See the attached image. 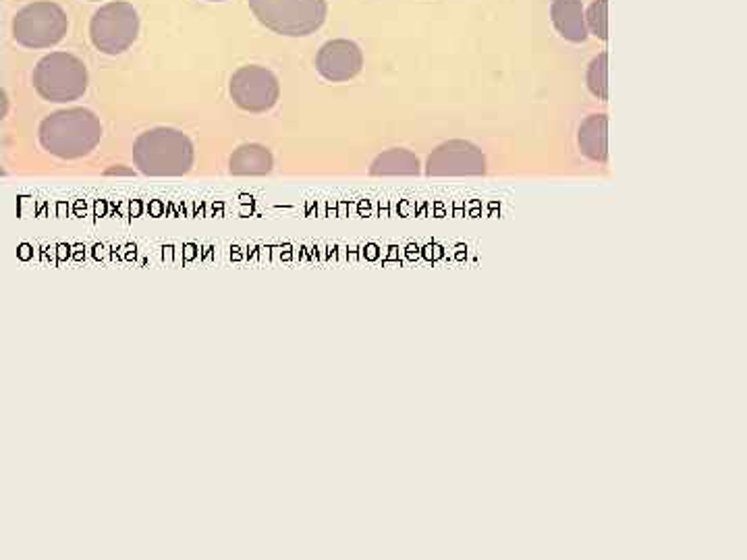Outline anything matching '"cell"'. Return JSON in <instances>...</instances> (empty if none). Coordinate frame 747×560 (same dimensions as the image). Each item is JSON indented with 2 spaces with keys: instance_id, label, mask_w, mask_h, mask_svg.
<instances>
[{
  "instance_id": "17",
  "label": "cell",
  "mask_w": 747,
  "mask_h": 560,
  "mask_svg": "<svg viewBox=\"0 0 747 560\" xmlns=\"http://www.w3.org/2000/svg\"><path fill=\"white\" fill-rule=\"evenodd\" d=\"M90 3H98V0H90Z\"/></svg>"
},
{
  "instance_id": "16",
  "label": "cell",
  "mask_w": 747,
  "mask_h": 560,
  "mask_svg": "<svg viewBox=\"0 0 747 560\" xmlns=\"http://www.w3.org/2000/svg\"><path fill=\"white\" fill-rule=\"evenodd\" d=\"M210 3H225V0H210Z\"/></svg>"
},
{
  "instance_id": "1",
  "label": "cell",
  "mask_w": 747,
  "mask_h": 560,
  "mask_svg": "<svg viewBox=\"0 0 747 560\" xmlns=\"http://www.w3.org/2000/svg\"><path fill=\"white\" fill-rule=\"evenodd\" d=\"M102 125L92 110L69 108L46 117L40 125V144L46 152L63 160L83 158L96 150Z\"/></svg>"
},
{
  "instance_id": "2",
  "label": "cell",
  "mask_w": 747,
  "mask_h": 560,
  "mask_svg": "<svg viewBox=\"0 0 747 560\" xmlns=\"http://www.w3.org/2000/svg\"><path fill=\"white\" fill-rule=\"evenodd\" d=\"M193 158L189 137L169 127L146 131L133 144V162L148 177H183L191 171Z\"/></svg>"
},
{
  "instance_id": "5",
  "label": "cell",
  "mask_w": 747,
  "mask_h": 560,
  "mask_svg": "<svg viewBox=\"0 0 747 560\" xmlns=\"http://www.w3.org/2000/svg\"><path fill=\"white\" fill-rule=\"evenodd\" d=\"M13 40L30 50L57 46L69 32V19L61 5L52 0H36L13 17Z\"/></svg>"
},
{
  "instance_id": "7",
  "label": "cell",
  "mask_w": 747,
  "mask_h": 560,
  "mask_svg": "<svg viewBox=\"0 0 747 560\" xmlns=\"http://www.w3.org/2000/svg\"><path fill=\"white\" fill-rule=\"evenodd\" d=\"M231 100L245 112L262 115L268 112L281 96L279 79L266 67L249 65L241 67L233 77L229 86Z\"/></svg>"
},
{
  "instance_id": "8",
  "label": "cell",
  "mask_w": 747,
  "mask_h": 560,
  "mask_svg": "<svg viewBox=\"0 0 747 560\" xmlns=\"http://www.w3.org/2000/svg\"><path fill=\"white\" fill-rule=\"evenodd\" d=\"M428 177H482L486 175V156L474 144L463 139L438 146L426 162Z\"/></svg>"
},
{
  "instance_id": "15",
  "label": "cell",
  "mask_w": 747,
  "mask_h": 560,
  "mask_svg": "<svg viewBox=\"0 0 747 560\" xmlns=\"http://www.w3.org/2000/svg\"><path fill=\"white\" fill-rule=\"evenodd\" d=\"M588 32L600 42L608 40V0H594L586 11Z\"/></svg>"
},
{
  "instance_id": "14",
  "label": "cell",
  "mask_w": 747,
  "mask_h": 560,
  "mask_svg": "<svg viewBox=\"0 0 747 560\" xmlns=\"http://www.w3.org/2000/svg\"><path fill=\"white\" fill-rule=\"evenodd\" d=\"M588 90L602 102L608 100V52L598 54L586 73Z\"/></svg>"
},
{
  "instance_id": "4",
  "label": "cell",
  "mask_w": 747,
  "mask_h": 560,
  "mask_svg": "<svg viewBox=\"0 0 747 560\" xmlns=\"http://www.w3.org/2000/svg\"><path fill=\"white\" fill-rule=\"evenodd\" d=\"M34 88L48 102H75L88 90V69L69 52H50L34 69Z\"/></svg>"
},
{
  "instance_id": "9",
  "label": "cell",
  "mask_w": 747,
  "mask_h": 560,
  "mask_svg": "<svg viewBox=\"0 0 747 560\" xmlns=\"http://www.w3.org/2000/svg\"><path fill=\"white\" fill-rule=\"evenodd\" d=\"M364 69V54L355 42L332 40L316 54V71L322 79L343 83L357 77Z\"/></svg>"
},
{
  "instance_id": "10",
  "label": "cell",
  "mask_w": 747,
  "mask_h": 560,
  "mask_svg": "<svg viewBox=\"0 0 747 560\" xmlns=\"http://www.w3.org/2000/svg\"><path fill=\"white\" fill-rule=\"evenodd\" d=\"M550 19L559 36L573 44H584L590 36L586 25V9L581 0H552Z\"/></svg>"
},
{
  "instance_id": "6",
  "label": "cell",
  "mask_w": 747,
  "mask_h": 560,
  "mask_svg": "<svg viewBox=\"0 0 747 560\" xmlns=\"http://www.w3.org/2000/svg\"><path fill=\"white\" fill-rule=\"evenodd\" d=\"M140 36V15L129 3H108L90 21V40L96 50L108 56L127 52Z\"/></svg>"
},
{
  "instance_id": "13",
  "label": "cell",
  "mask_w": 747,
  "mask_h": 560,
  "mask_svg": "<svg viewBox=\"0 0 747 560\" xmlns=\"http://www.w3.org/2000/svg\"><path fill=\"white\" fill-rule=\"evenodd\" d=\"M229 168L237 177H262L272 171V154L264 146L245 144L233 152Z\"/></svg>"
},
{
  "instance_id": "3",
  "label": "cell",
  "mask_w": 747,
  "mask_h": 560,
  "mask_svg": "<svg viewBox=\"0 0 747 560\" xmlns=\"http://www.w3.org/2000/svg\"><path fill=\"white\" fill-rule=\"evenodd\" d=\"M247 3L266 30L287 38L316 34L328 15L326 0H247Z\"/></svg>"
},
{
  "instance_id": "11",
  "label": "cell",
  "mask_w": 747,
  "mask_h": 560,
  "mask_svg": "<svg viewBox=\"0 0 747 560\" xmlns=\"http://www.w3.org/2000/svg\"><path fill=\"white\" fill-rule=\"evenodd\" d=\"M579 152L592 162L608 160V117L592 115L579 127L577 133Z\"/></svg>"
},
{
  "instance_id": "12",
  "label": "cell",
  "mask_w": 747,
  "mask_h": 560,
  "mask_svg": "<svg viewBox=\"0 0 747 560\" xmlns=\"http://www.w3.org/2000/svg\"><path fill=\"white\" fill-rule=\"evenodd\" d=\"M420 173L422 164L418 156L401 148L380 154L370 166L372 177H418Z\"/></svg>"
}]
</instances>
